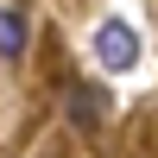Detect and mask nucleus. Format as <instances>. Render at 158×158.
I'll list each match as a JSON object with an SVG mask.
<instances>
[{"label":"nucleus","instance_id":"nucleus-1","mask_svg":"<svg viewBox=\"0 0 158 158\" xmlns=\"http://www.w3.org/2000/svg\"><path fill=\"white\" fill-rule=\"evenodd\" d=\"M95 57L108 63V70H133L139 63V32L127 19H101L95 25Z\"/></svg>","mask_w":158,"mask_h":158},{"label":"nucleus","instance_id":"nucleus-2","mask_svg":"<svg viewBox=\"0 0 158 158\" xmlns=\"http://www.w3.org/2000/svg\"><path fill=\"white\" fill-rule=\"evenodd\" d=\"M25 44H32L25 6H0V57H25Z\"/></svg>","mask_w":158,"mask_h":158},{"label":"nucleus","instance_id":"nucleus-3","mask_svg":"<svg viewBox=\"0 0 158 158\" xmlns=\"http://www.w3.org/2000/svg\"><path fill=\"white\" fill-rule=\"evenodd\" d=\"M63 108H70V120H76V127H95L101 114H108V95H101V89H89V82H70Z\"/></svg>","mask_w":158,"mask_h":158}]
</instances>
